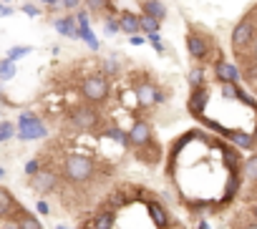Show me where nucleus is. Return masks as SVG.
<instances>
[{"label": "nucleus", "mask_w": 257, "mask_h": 229, "mask_svg": "<svg viewBox=\"0 0 257 229\" xmlns=\"http://www.w3.org/2000/svg\"><path fill=\"white\" fill-rule=\"evenodd\" d=\"M36 214H41V216H46V214H51V206H48V201H36Z\"/></svg>", "instance_id": "obj_36"}, {"label": "nucleus", "mask_w": 257, "mask_h": 229, "mask_svg": "<svg viewBox=\"0 0 257 229\" xmlns=\"http://www.w3.org/2000/svg\"><path fill=\"white\" fill-rule=\"evenodd\" d=\"M3 179H6V169H3V166H0V181H3Z\"/></svg>", "instance_id": "obj_42"}, {"label": "nucleus", "mask_w": 257, "mask_h": 229, "mask_svg": "<svg viewBox=\"0 0 257 229\" xmlns=\"http://www.w3.org/2000/svg\"><path fill=\"white\" fill-rule=\"evenodd\" d=\"M83 3H81V0H61V8L63 11H68V13H73V11H78Z\"/></svg>", "instance_id": "obj_34"}, {"label": "nucleus", "mask_w": 257, "mask_h": 229, "mask_svg": "<svg viewBox=\"0 0 257 229\" xmlns=\"http://www.w3.org/2000/svg\"><path fill=\"white\" fill-rule=\"evenodd\" d=\"M252 38H254V23L252 21H239L232 31V48L237 53H242L244 48H249Z\"/></svg>", "instance_id": "obj_8"}, {"label": "nucleus", "mask_w": 257, "mask_h": 229, "mask_svg": "<svg viewBox=\"0 0 257 229\" xmlns=\"http://www.w3.org/2000/svg\"><path fill=\"white\" fill-rule=\"evenodd\" d=\"M68 124L76 131H81V134H91V131H98L103 121H101V113H98L96 106H91V103H76L68 111Z\"/></svg>", "instance_id": "obj_3"}, {"label": "nucleus", "mask_w": 257, "mask_h": 229, "mask_svg": "<svg viewBox=\"0 0 257 229\" xmlns=\"http://www.w3.org/2000/svg\"><path fill=\"white\" fill-rule=\"evenodd\" d=\"M199 229H209V224L207 221H199Z\"/></svg>", "instance_id": "obj_43"}, {"label": "nucleus", "mask_w": 257, "mask_h": 229, "mask_svg": "<svg viewBox=\"0 0 257 229\" xmlns=\"http://www.w3.org/2000/svg\"><path fill=\"white\" fill-rule=\"evenodd\" d=\"M126 139H128V149H137V156L154 149V131H152L149 121H144V119H137L132 124V129L126 131Z\"/></svg>", "instance_id": "obj_5"}, {"label": "nucleus", "mask_w": 257, "mask_h": 229, "mask_svg": "<svg viewBox=\"0 0 257 229\" xmlns=\"http://www.w3.org/2000/svg\"><path fill=\"white\" fill-rule=\"evenodd\" d=\"M16 136L21 141H38V139H46L48 136V126L36 116L33 111H23L18 116V131Z\"/></svg>", "instance_id": "obj_4"}, {"label": "nucleus", "mask_w": 257, "mask_h": 229, "mask_svg": "<svg viewBox=\"0 0 257 229\" xmlns=\"http://www.w3.org/2000/svg\"><path fill=\"white\" fill-rule=\"evenodd\" d=\"M73 38H76V41H83L91 51H98V48H101V41H98V36L91 31V26H78Z\"/></svg>", "instance_id": "obj_19"}, {"label": "nucleus", "mask_w": 257, "mask_h": 229, "mask_svg": "<svg viewBox=\"0 0 257 229\" xmlns=\"http://www.w3.org/2000/svg\"><path fill=\"white\" fill-rule=\"evenodd\" d=\"M16 136V124L13 121H0V144H6Z\"/></svg>", "instance_id": "obj_29"}, {"label": "nucleus", "mask_w": 257, "mask_h": 229, "mask_svg": "<svg viewBox=\"0 0 257 229\" xmlns=\"http://www.w3.org/2000/svg\"><path fill=\"white\" fill-rule=\"evenodd\" d=\"M244 176H247L252 184H257V154H252V156L244 161Z\"/></svg>", "instance_id": "obj_28"}, {"label": "nucleus", "mask_w": 257, "mask_h": 229, "mask_svg": "<svg viewBox=\"0 0 257 229\" xmlns=\"http://www.w3.org/2000/svg\"><path fill=\"white\" fill-rule=\"evenodd\" d=\"M8 16H13V8H8V6L0 3V18H8Z\"/></svg>", "instance_id": "obj_39"}, {"label": "nucleus", "mask_w": 257, "mask_h": 229, "mask_svg": "<svg viewBox=\"0 0 257 229\" xmlns=\"http://www.w3.org/2000/svg\"><path fill=\"white\" fill-rule=\"evenodd\" d=\"M41 166H43V164H41V159H28V161H26V176H33Z\"/></svg>", "instance_id": "obj_33"}, {"label": "nucleus", "mask_w": 257, "mask_h": 229, "mask_svg": "<svg viewBox=\"0 0 257 229\" xmlns=\"http://www.w3.org/2000/svg\"><path fill=\"white\" fill-rule=\"evenodd\" d=\"M187 81H189V88H199V86H204V68H202V66H194V68L189 71Z\"/></svg>", "instance_id": "obj_25"}, {"label": "nucleus", "mask_w": 257, "mask_h": 229, "mask_svg": "<svg viewBox=\"0 0 257 229\" xmlns=\"http://www.w3.org/2000/svg\"><path fill=\"white\" fill-rule=\"evenodd\" d=\"M147 211H149L152 221L157 224V229H167V226L172 224V216H169L167 206H164V204H159L157 199H149V201H147Z\"/></svg>", "instance_id": "obj_10"}, {"label": "nucleus", "mask_w": 257, "mask_h": 229, "mask_svg": "<svg viewBox=\"0 0 257 229\" xmlns=\"http://www.w3.org/2000/svg\"><path fill=\"white\" fill-rule=\"evenodd\" d=\"M142 13L144 16H149V18H154V21H159V23H164V18H167V3L164 0H144L142 3Z\"/></svg>", "instance_id": "obj_15"}, {"label": "nucleus", "mask_w": 257, "mask_h": 229, "mask_svg": "<svg viewBox=\"0 0 257 229\" xmlns=\"http://www.w3.org/2000/svg\"><path fill=\"white\" fill-rule=\"evenodd\" d=\"M98 73H103L108 81L111 78H116L118 73H121V63L116 61V58H106V61H101V71Z\"/></svg>", "instance_id": "obj_24"}, {"label": "nucleus", "mask_w": 257, "mask_h": 229, "mask_svg": "<svg viewBox=\"0 0 257 229\" xmlns=\"http://www.w3.org/2000/svg\"><path fill=\"white\" fill-rule=\"evenodd\" d=\"M224 136H227L232 144H237L239 149H252V146H254V139H252L249 134H242V131H224Z\"/></svg>", "instance_id": "obj_21"}, {"label": "nucleus", "mask_w": 257, "mask_h": 229, "mask_svg": "<svg viewBox=\"0 0 257 229\" xmlns=\"http://www.w3.org/2000/svg\"><path fill=\"white\" fill-rule=\"evenodd\" d=\"M162 31V23L159 21H154V18H149V16H139V33H144V36H149V33H159Z\"/></svg>", "instance_id": "obj_23"}, {"label": "nucleus", "mask_w": 257, "mask_h": 229, "mask_svg": "<svg viewBox=\"0 0 257 229\" xmlns=\"http://www.w3.org/2000/svg\"><path fill=\"white\" fill-rule=\"evenodd\" d=\"M214 76L219 83H237L239 81V68L234 63H227V61H217L214 63Z\"/></svg>", "instance_id": "obj_11"}, {"label": "nucleus", "mask_w": 257, "mask_h": 229, "mask_svg": "<svg viewBox=\"0 0 257 229\" xmlns=\"http://www.w3.org/2000/svg\"><path fill=\"white\" fill-rule=\"evenodd\" d=\"M113 224H116V211L113 209H98L93 214V219L88 221L91 229H113Z\"/></svg>", "instance_id": "obj_16"}, {"label": "nucleus", "mask_w": 257, "mask_h": 229, "mask_svg": "<svg viewBox=\"0 0 257 229\" xmlns=\"http://www.w3.org/2000/svg\"><path fill=\"white\" fill-rule=\"evenodd\" d=\"M187 53H189L197 63L207 61V56H209V41H207L202 33L189 31V33H187Z\"/></svg>", "instance_id": "obj_9"}, {"label": "nucleus", "mask_w": 257, "mask_h": 229, "mask_svg": "<svg viewBox=\"0 0 257 229\" xmlns=\"http://www.w3.org/2000/svg\"><path fill=\"white\" fill-rule=\"evenodd\" d=\"M242 229H257V221H252V224H244Z\"/></svg>", "instance_id": "obj_41"}, {"label": "nucleus", "mask_w": 257, "mask_h": 229, "mask_svg": "<svg viewBox=\"0 0 257 229\" xmlns=\"http://www.w3.org/2000/svg\"><path fill=\"white\" fill-rule=\"evenodd\" d=\"M128 43H132V46H144L147 43V36L144 33H134V36H128Z\"/></svg>", "instance_id": "obj_37"}, {"label": "nucleus", "mask_w": 257, "mask_h": 229, "mask_svg": "<svg viewBox=\"0 0 257 229\" xmlns=\"http://www.w3.org/2000/svg\"><path fill=\"white\" fill-rule=\"evenodd\" d=\"M31 51H33L31 46H13V48L8 51V56H6V58H11L13 63H18L21 58H26V56H31Z\"/></svg>", "instance_id": "obj_27"}, {"label": "nucleus", "mask_w": 257, "mask_h": 229, "mask_svg": "<svg viewBox=\"0 0 257 229\" xmlns=\"http://www.w3.org/2000/svg\"><path fill=\"white\" fill-rule=\"evenodd\" d=\"M98 136H101V139H111V141H116V144H121V146H126V149H128L126 131H121V129H118V126H113V124L101 126V129H98Z\"/></svg>", "instance_id": "obj_20"}, {"label": "nucleus", "mask_w": 257, "mask_h": 229, "mask_svg": "<svg viewBox=\"0 0 257 229\" xmlns=\"http://www.w3.org/2000/svg\"><path fill=\"white\" fill-rule=\"evenodd\" d=\"M147 43H149V46H152L159 56H164V53H167V46H164L162 33H149V36H147Z\"/></svg>", "instance_id": "obj_26"}, {"label": "nucleus", "mask_w": 257, "mask_h": 229, "mask_svg": "<svg viewBox=\"0 0 257 229\" xmlns=\"http://www.w3.org/2000/svg\"><path fill=\"white\" fill-rule=\"evenodd\" d=\"M134 96H137V103L142 108H154L159 103L167 101V93L152 81V78H139L134 81Z\"/></svg>", "instance_id": "obj_6"}, {"label": "nucleus", "mask_w": 257, "mask_h": 229, "mask_svg": "<svg viewBox=\"0 0 257 229\" xmlns=\"http://www.w3.org/2000/svg\"><path fill=\"white\" fill-rule=\"evenodd\" d=\"M103 33H106V36H118V23H116V18H106Z\"/></svg>", "instance_id": "obj_31"}, {"label": "nucleus", "mask_w": 257, "mask_h": 229, "mask_svg": "<svg viewBox=\"0 0 257 229\" xmlns=\"http://www.w3.org/2000/svg\"><path fill=\"white\" fill-rule=\"evenodd\" d=\"M18 73V63H13L11 58H0V81H13Z\"/></svg>", "instance_id": "obj_22"}, {"label": "nucleus", "mask_w": 257, "mask_h": 229, "mask_svg": "<svg viewBox=\"0 0 257 229\" xmlns=\"http://www.w3.org/2000/svg\"><path fill=\"white\" fill-rule=\"evenodd\" d=\"M16 199H13V194L0 184V219H8V216H13V211H16Z\"/></svg>", "instance_id": "obj_18"}, {"label": "nucleus", "mask_w": 257, "mask_h": 229, "mask_svg": "<svg viewBox=\"0 0 257 229\" xmlns=\"http://www.w3.org/2000/svg\"><path fill=\"white\" fill-rule=\"evenodd\" d=\"M207 101H209V91L204 86L192 88V96H189V111H192V116H202Z\"/></svg>", "instance_id": "obj_14"}, {"label": "nucleus", "mask_w": 257, "mask_h": 229, "mask_svg": "<svg viewBox=\"0 0 257 229\" xmlns=\"http://www.w3.org/2000/svg\"><path fill=\"white\" fill-rule=\"evenodd\" d=\"M96 174V161L86 154H68L63 159V179L73 186H81L91 181Z\"/></svg>", "instance_id": "obj_1"}, {"label": "nucleus", "mask_w": 257, "mask_h": 229, "mask_svg": "<svg viewBox=\"0 0 257 229\" xmlns=\"http://www.w3.org/2000/svg\"><path fill=\"white\" fill-rule=\"evenodd\" d=\"M21 13H26L28 18H38V16L43 13V8H41V6H36V3H26V6L21 8Z\"/></svg>", "instance_id": "obj_30"}, {"label": "nucleus", "mask_w": 257, "mask_h": 229, "mask_svg": "<svg viewBox=\"0 0 257 229\" xmlns=\"http://www.w3.org/2000/svg\"><path fill=\"white\" fill-rule=\"evenodd\" d=\"M38 3H43L46 8H51V6H61V0H38Z\"/></svg>", "instance_id": "obj_40"}, {"label": "nucleus", "mask_w": 257, "mask_h": 229, "mask_svg": "<svg viewBox=\"0 0 257 229\" xmlns=\"http://www.w3.org/2000/svg\"><path fill=\"white\" fill-rule=\"evenodd\" d=\"M0 229H21V226H18V221H16L13 216H8V219L3 221V226H0Z\"/></svg>", "instance_id": "obj_38"}, {"label": "nucleus", "mask_w": 257, "mask_h": 229, "mask_svg": "<svg viewBox=\"0 0 257 229\" xmlns=\"http://www.w3.org/2000/svg\"><path fill=\"white\" fill-rule=\"evenodd\" d=\"M31 179V189L36 191V194H41V196H46V194H51V191H56L58 189V171L56 169H51V166H41L33 176H28Z\"/></svg>", "instance_id": "obj_7"}, {"label": "nucleus", "mask_w": 257, "mask_h": 229, "mask_svg": "<svg viewBox=\"0 0 257 229\" xmlns=\"http://www.w3.org/2000/svg\"><path fill=\"white\" fill-rule=\"evenodd\" d=\"M81 3H86L91 11H101L106 3H111V0H81Z\"/></svg>", "instance_id": "obj_35"}, {"label": "nucleus", "mask_w": 257, "mask_h": 229, "mask_svg": "<svg viewBox=\"0 0 257 229\" xmlns=\"http://www.w3.org/2000/svg\"><path fill=\"white\" fill-rule=\"evenodd\" d=\"M53 28H56L58 36H63V38H73L78 26H76V18H73V16H58V18L53 21Z\"/></svg>", "instance_id": "obj_17"}, {"label": "nucleus", "mask_w": 257, "mask_h": 229, "mask_svg": "<svg viewBox=\"0 0 257 229\" xmlns=\"http://www.w3.org/2000/svg\"><path fill=\"white\" fill-rule=\"evenodd\" d=\"M78 91H81V98H83L86 103H91V106H103V103L108 101V96H111V81H108L103 73H88V76L81 81Z\"/></svg>", "instance_id": "obj_2"}, {"label": "nucleus", "mask_w": 257, "mask_h": 229, "mask_svg": "<svg viewBox=\"0 0 257 229\" xmlns=\"http://www.w3.org/2000/svg\"><path fill=\"white\" fill-rule=\"evenodd\" d=\"M116 23H118V33H126V36L139 33V16L132 11H121L116 16Z\"/></svg>", "instance_id": "obj_12"}, {"label": "nucleus", "mask_w": 257, "mask_h": 229, "mask_svg": "<svg viewBox=\"0 0 257 229\" xmlns=\"http://www.w3.org/2000/svg\"><path fill=\"white\" fill-rule=\"evenodd\" d=\"M73 13H76V16H73V18H76V26H91V23H88V11H86V8H78V11H73Z\"/></svg>", "instance_id": "obj_32"}, {"label": "nucleus", "mask_w": 257, "mask_h": 229, "mask_svg": "<svg viewBox=\"0 0 257 229\" xmlns=\"http://www.w3.org/2000/svg\"><path fill=\"white\" fill-rule=\"evenodd\" d=\"M13 219L18 221V226H21V229H43V224H41L38 214H33V211L23 209L21 204L16 206V211H13Z\"/></svg>", "instance_id": "obj_13"}, {"label": "nucleus", "mask_w": 257, "mask_h": 229, "mask_svg": "<svg viewBox=\"0 0 257 229\" xmlns=\"http://www.w3.org/2000/svg\"><path fill=\"white\" fill-rule=\"evenodd\" d=\"M56 229H68V226H63V224H56Z\"/></svg>", "instance_id": "obj_45"}, {"label": "nucleus", "mask_w": 257, "mask_h": 229, "mask_svg": "<svg viewBox=\"0 0 257 229\" xmlns=\"http://www.w3.org/2000/svg\"><path fill=\"white\" fill-rule=\"evenodd\" d=\"M252 216H254V221H257V204L252 206Z\"/></svg>", "instance_id": "obj_44"}]
</instances>
